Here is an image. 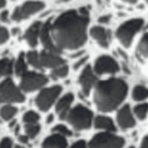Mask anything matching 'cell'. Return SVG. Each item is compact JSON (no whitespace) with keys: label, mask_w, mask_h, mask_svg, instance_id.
Segmentation results:
<instances>
[{"label":"cell","mask_w":148,"mask_h":148,"mask_svg":"<svg viewBox=\"0 0 148 148\" xmlns=\"http://www.w3.org/2000/svg\"><path fill=\"white\" fill-rule=\"evenodd\" d=\"M89 13L86 8L72 9L59 15L51 23V37L59 51L74 50L82 46L87 39Z\"/></svg>","instance_id":"obj_1"},{"label":"cell","mask_w":148,"mask_h":148,"mask_svg":"<svg viewBox=\"0 0 148 148\" xmlns=\"http://www.w3.org/2000/svg\"><path fill=\"white\" fill-rule=\"evenodd\" d=\"M127 95V84L124 80L111 77L96 82L94 102L96 108L103 112H110L119 106Z\"/></svg>","instance_id":"obj_2"},{"label":"cell","mask_w":148,"mask_h":148,"mask_svg":"<svg viewBox=\"0 0 148 148\" xmlns=\"http://www.w3.org/2000/svg\"><path fill=\"white\" fill-rule=\"evenodd\" d=\"M66 119L73 128L79 130V131L87 130L91 125L92 112L88 108L79 104V105L72 108L68 111V113L66 116Z\"/></svg>","instance_id":"obj_3"},{"label":"cell","mask_w":148,"mask_h":148,"mask_svg":"<svg viewBox=\"0 0 148 148\" xmlns=\"http://www.w3.org/2000/svg\"><path fill=\"white\" fill-rule=\"evenodd\" d=\"M142 25H143V20L139 17L126 21L125 23L120 24L119 28L117 29L116 37L125 47H128L133 40V37L139 32Z\"/></svg>","instance_id":"obj_4"},{"label":"cell","mask_w":148,"mask_h":148,"mask_svg":"<svg viewBox=\"0 0 148 148\" xmlns=\"http://www.w3.org/2000/svg\"><path fill=\"white\" fill-rule=\"evenodd\" d=\"M124 139L111 132H101L95 134L88 142V148H123Z\"/></svg>","instance_id":"obj_5"},{"label":"cell","mask_w":148,"mask_h":148,"mask_svg":"<svg viewBox=\"0 0 148 148\" xmlns=\"http://www.w3.org/2000/svg\"><path fill=\"white\" fill-rule=\"evenodd\" d=\"M24 96L21 90L13 83L10 79L0 82V104L2 103H21Z\"/></svg>","instance_id":"obj_6"},{"label":"cell","mask_w":148,"mask_h":148,"mask_svg":"<svg viewBox=\"0 0 148 148\" xmlns=\"http://www.w3.org/2000/svg\"><path fill=\"white\" fill-rule=\"evenodd\" d=\"M47 83V77L37 72H27L21 76L20 88L25 92H30L44 87Z\"/></svg>","instance_id":"obj_7"},{"label":"cell","mask_w":148,"mask_h":148,"mask_svg":"<svg viewBox=\"0 0 148 148\" xmlns=\"http://www.w3.org/2000/svg\"><path fill=\"white\" fill-rule=\"evenodd\" d=\"M60 92H61L60 86H52V87L42 89L35 99L37 108L40 111H47L51 108V105L57 101Z\"/></svg>","instance_id":"obj_8"},{"label":"cell","mask_w":148,"mask_h":148,"mask_svg":"<svg viewBox=\"0 0 148 148\" xmlns=\"http://www.w3.org/2000/svg\"><path fill=\"white\" fill-rule=\"evenodd\" d=\"M44 2L42 1H27L23 5H21L20 7H16L12 14V18L16 22H20L27 17H29L30 15H34L36 13H38L40 9L44 8Z\"/></svg>","instance_id":"obj_9"},{"label":"cell","mask_w":148,"mask_h":148,"mask_svg":"<svg viewBox=\"0 0 148 148\" xmlns=\"http://www.w3.org/2000/svg\"><path fill=\"white\" fill-rule=\"evenodd\" d=\"M94 73L102 75V74H113L119 71L118 62L110 56H101L95 60L94 64Z\"/></svg>","instance_id":"obj_10"},{"label":"cell","mask_w":148,"mask_h":148,"mask_svg":"<svg viewBox=\"0 0 148 148\" xmlns=\"http://www.w3.org/2000/svg\"><path fill=\"white\" fill-rule=\"evenodd\" d=\"M96 74L94 73L90 66H86L79 76V83L81 86V90L84 95H88L90 89L96 84Z\"/></svg>","instance_id":"obj_11"},{"label":"cell","mask_w":148,"mask_h":148,"mask_svg":"<svg viewBox=\"0 0 148 148\" xmlns=\"http://www.w3.org/2000/svg\"><path fill=\"white\" fill-rule=\"evenodd\" d=\"M39 59H40V65L42 67L46 68H57L61 65L65 64V60L59 56V53L50 52V51H42L39 53Z\"/></svg>","instance_id":"obj_12"},{"label":"cell","mask_w":148,"mask_h":148,"mask_svg":"<svg viewBox=\"0 0 148 148\" xmlns=\"http://www.w3.org/2000/svg\"><path fill=\"white\" fill-rule=\"evenodd\" d=\"M117 123L120 128L123 130H128L132 128L135 125V120L133 117V113L131 111L130 105H124L118 110L117 113Z\"/></svg>","instance_id":"obj_13"},{"label":"cell","mask_w":148,"mask_h":148,"mask_svg":"<svg viewBox=\"0 0 148 148\" xmlns=\"http://www.w3.org/2000/svg\"><path fill=\"white\" fill-rule=\"evenodd\" d=\"M39 38H40L42 44L45 46L46 51L54 52V53L60 52L57 49V46L54 45V43L52 40V37H51V21H46L44 24H42L40 32H39Z\"/></svg>","instance_id":"obj_14"},{"label":"cell","mask_w":148,"mask_h":148,"mask_svg":"<svg viewBox=\"0 0 148 148\" xmlns=\"http://www.w3.org/2000/svg\"><path fill=\"white\" fill-rule=\"evenodd\" d=\"M74 99V95L72 92L65 94L62 97H60V99L57 102L56 104V112L60 118H66L68 111L71 110V105L73 103Z\"/></svg>","instance_id":"obj_15"},{"label":"cell","mask_w":148,"mask_h":148,"mask_svg":"<svg viewBox=\"0 0 148 148\" xmlns=\"http://www.w3.org/2000/svg\"><path fill=\"white\" fill-rule=\"evenodd\" d=\"M40 28H42V23L40 22H34L28 30L24 34V39L27 40V43L30 46H36L38 38H39V32H40Z\"/></svg>","instance_id":"obj_16"},{"label":"cell","mask_w":148,"mask_h":148,"mask_svg":"<svg viewBox=\"0 0 148 148\" xmlns=\"http://www.w3.org/2000/svg\"><path fill=\"white\" fill-rule=\"evenodd\" d=\"M42 148H67V140L59 134H52L43 141Z\"/></svg>","instance_id":"obj_17"},{"label":"cell","mask_w":148,"mask_h":148,"mask_svg":"<svg viewBox=\"0 0 148 148\" xmlns=\"http://www.w3.org/2000/svg\"><path fill=\"white\" fill-rule=\"evenodd\" d=\"M90 36L102 47H108L109 46V32L103 27H92L90 29Z\"/></svg>","instance_id":"obj_18"},{"label":"cell","mask_w":148,"mask_h":148,"mask_svg":"<svg viewBox=\"0 0 148 148\" xmlns=\"http://www.w3.org/2000/svg\"><path fill=\"white\" fill-rule=\"evenodd\" d=\"M94 125L96 128L103 130L104 132H114L116 131V126L112 121L111 118L105 117V116H97L94 120Z\"/></svg>","instance_id":"obj_19"},{"label":"cell","mask_w":148,"mask_h":148,"mask_svg":"<svg viewBox=\"0 0 148 148\" xmlns=\"http://www.w3.org/2000/svg\"><path fill=\"white\" fill-rule=\"evenodd\" d=\"M14 71L15 74L18 76H22L24 73L28 72L27 69V60H25V56L23 53H20L18 58L16 59L15 64H14Z\"/></svg>","instance_id":"obj_20"},{"label":"cell","mask_w":148,"mask_h":148,"mask_svg":"<svg viewBox=\"0 0 148 148\" xmlns=\"http://www.w3.org/2000/svg\"><path fill=\"white\" fill-rule=\"evenodd\" d=\"M17 112V109L10 104H5L0 109V117L3 120H10Z\"/></svg>","instance_id":"obj_21"},{"label":"cell","mask_w":148,"mask_h":148,"mask_svg":"<svg viewBox=\"0 0 148 148\" xmlns=\"http://www.w3.org/2000/svg\"><path fill=\"white\" fill-rule=\"evenodd\" d=\"M132 97L135 101H143L148 98V88L145 86H136L132 91Z\"/></svg>","instance_id":"obj_22"},{"label":"cell","mask_w":148,"mask_h":148,"mask_svg":"<svg viewBox=\"0 0 148 148\" xmlns=\"http://www.w3.org/2000/svg\"><path fill=\"white\" fill-rule=\"evenodd\" d=\"M25 58H27V61H28L31 66H34L35 68H37V69H42V68H43L42 65H40L39 53H38L37 51H29V52L27 53Z\"/></svg>","instance_id":"obj_23"},{"label":"cell","mask_w":148,"mask_h":148,"mask_svg":"<svg viewBox=\"0 0 148 148\" xmlns=\"http://www.w3.org/2000/svg\"><path fill=\"white\" fill-rule=\"evenodd\" d=\"M13 71V62L12 60L5 58V59H0V77L9 75Z\"/></svg>","instance_id":"obj_24"},{"label":"cell","mask_w":148,"mask_h":148,"mask_svg":"<svg viewBox=\"0 0 148 148\" xmlns=\"http://www.w3.org/2000/svg\"><path fill=\"white\" fill-rule=\"evenodd\" d=\"M133 112L138 119H140V120L145 119L148 114V104L147 103H140V104L135 105L133 109Z\"/></svg>","instance_id":"obj_25"},{"label":"cell","mask_w":148,"mask_h":148,"mask_svg":"<svg viewBox=\"0 0 148 148\" xmlns=\"http://www.w3.org/2000/svg\"><path fill=\"white\" fill-rule=\"evenodd\" d=\"M138 52L142 57H148V32H146L139 42Z\"/></svg>","instance_id":"obj_26"},{"label":"cell","mask_w":148,"mask_h":148,"mask_svg":"<svg viewBox=\"0 0 148 148\" xmlns=\"http://www.w3.org/2000/svg\"><path fill=\"white\" fill-rule=\"evenodd\" d=\"M67 74H68V66L66 64L52 69V73H51L53 79H61V77H65Z\"/></svg>","instance_id":"obj_27"},{"label":"cell","mask_w":148,"mask_h":148,"mask_svg":"<svg viewBox=\"0 0 148 148\" xmlns=\"http://www.w3.org/2000/svg\"><path fill=\"white\" fill-rule=\"evenodd\" d=\"M39 120V116L37 112L35 111H27L24 114H23V121L25 125H29V124H37Z\"/></svg>","instance_id":"obj_28"},{"label":"cell","mask_w":148,"mask_h":148,"mask_svg":"<svg viewBox=\"0 0 148 148\" xmlns=\"http://www.w3.org/2000/svg\"><path fill=\"white\" fill-rule=\"evenodd\" d=\"M39 125L38 124H29V125H25L24 127V131H25V135L30 139V138H35L38 133H39Z\"/></svg>","instance_id":"obj_29"},{"label":"cell","mask_w":148,"mask_h":148,"mask_svg":"<svg viewBox=\"0 0 148 148\" xmlns=\"http://www.w3.org/2000/svg\"><path fill=\"white\" fill-rule=\"evenodd\" d=\"M53 133L54 134H59L61 136H69L72 135V132L65 126V125H57L53 127Z\"/></svg>","instance_id":"obj_30"},{"label":"cell","mask_w":148,"mask_h":148,"mask_svg":"<svg viewBox=\"0 0 148 148\" xmlns=\"http://www.w3.org/2000/svg\"><path fill=\"white\" fill-rule=\"evenodd\" d=\"M9 38V32L6 28L3 27H0V44H3L8 40Z\"/></svg>","instance_id":"obj_31"},{"label":"cell","mask_w":148,"mask_h":148,"mask_svg":"<svg viewBox=\"0 0 148 148\" xmlns=\"http://www.w3.org/2000/svg\"><path fill=\"white\" fill-rule=\"evenodd\" d=\"M0 148H13V141L9 138H3L0 141Z\"/></svg>","instance_id":"obj_32"},{"label":"cell","mask_w":148,"mask_h":148,"mask_svg":"<svg viewBox=\"0 0 148 148\" xmlns=\"http://www.w3.org/2000/svg\"><path fill=\"white\" fill-rule=\"evenodd\" d=\"M69 148H88V147H87V143L83 140H79V141H75Z\"/></svg>","instance_id":"obj_33"},{"label":"cell","mask_w":148,"mask_h":148,"mask_svg":"<svg viewBox=\"0 0 148 148\" xmlns=\"http://www.w3.org/2000/svg\"><path fill=\"white\" fill-rule=\"evenodd\" d=\"M86 60H87V57H83L82 59H80L79 61H76V62H75V65H74V69H77L82 64H84V62H86Z\"/></svg>","instance_id":"obj_34"},{"label":"cell","mask_w":148,"mask_h":148,"mask_svg":"<svg viewBox=\"0 0 148 148\" xmlns=\"http://www.w3.org/2000/svg\"><path fill=\"white\" fill-rule=\"evenodd\" d=\"M140 148H148V134L142 139L141 145H140Z\"/></svg>","instance_id":"obj_35"},{"label":"cell","mask_w":148,"mask_h":148,"mask_svg":"<svg viewBox=\"0 0 148 148\" xmlns=\"http://www.w3.org/2000/svg\"><path fill=\"white\" fill-rule=\"evenodd\" d=\"M0 18L2 22H8V12L7 10H3L0 15Z\"/></svg>","instance_id":"obj_36"},{"label":"cell","mask_w":148,"mask_h":148,"mask_svg":"<svg viewBox=\"0 0 148 148\" xmlns=\"http://www.w3.org/2000/svg\"><path fill=\"white\" fill-rule=\"evenodd\" d=\"M110 15H103V16H101L99 17V22H102V23H108L109 21H110Z\"/></svg>","instance_id":"obj_37"},{"label":"cell","mask_w":148,"mask_h":148,"mask_svg":"<svg viewBox=\"0 0 148 148\" xmlns=\"http://www.w3.org/2000/svg\"><path fill=\"white\" fill-rule=\"evenodd\" d=\"M18 141L21 142V143H28V141H29V138L24 134V135H20L18 136Z\"/></svg>","instance_id":"obj_38"},{"label":"cell","mask_w":148,"mask_h":148,"mask_svg":"<svg viewBox=\"0 0 148 148\" xmlns=\"http://www.w3.org/2000/svg\"><path fill=\"white\" fill-rule=\"evenodd\" d=\"M52 120H53V116H52V114H49V116H47V119H46V123L50 124Z\"/></svg>","instance_id":"obj_39"},{"label":"cell","mask_w":148,"mask_h":148,"mask_svg":"<svg viewBox=\"0 0 148 148\" xmlns=\"http://www.w3.org/2000/svg\"><path fill=\"white\" fill-rule=\"evenodd\" d=\"M6 6V0H0V8Z\"/></svg>","instance_id":"obj_40"},{"label":"cell","mask_w":148,"mask_h":148,"mask_svg":"<svg viewBox=\"0 0 148 148\" xmlns=\"http://www.w3.org/2000/svg\"><path fill=\"white\" fill-rule=\"evenodd\" d=\"M123 1L128 2V3H134V2H136V0H123Z\"/></svg>","instance_id":"obj_41"},{"label":"cell","mask_w":148,"mask_h":148,"mask_svg":"<svg viewBox=\"0 0 148 148\" xmlns=\"http://www.w3.org/2000/svg\"><path fill=\"white\" fill-rule=\"evenodd\" d=\"M15 148H25V147H23V146H21V145H17V146H15Z\"/></svg>","instance_id":"obj_42"},{"label":"cell","mask_w":148,"mask_h":148,"mask_svg":"<svg viewBox=\"0 0 148 148\" xmlns=\"http://www.w3.org/2000/svg\"><path fill=\"white\" fill-rule=\"evenodd\" d=\"M128 148H134V147H132V146H131V147H128Z\"/></svg>","instance_id":"obj_43"},{"label":"cell","mask_w":148,"mask_h":148,"mask_svg":"<svg viewBox=\"0 0 148 148\" xmlns=\"http://www.w3.org/2000/svg\"><path fill=\"white\" fill-rule=\"evenodd\" d=\"M146 1H147V3H148V0H146Z\"/></svg>","instance_id":"obj_44"}]
</instances>
